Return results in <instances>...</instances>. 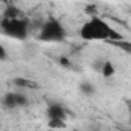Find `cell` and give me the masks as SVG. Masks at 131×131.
I'll return each mask as SVG.
<instances>
[{"instance_id":"obj_1","label":"cell","mask_w":131,"mask_h":131,"mask_svg":"<svg viewBox=\"0 0 131 131\" xmlns=\"http://www.w3.org/2000/svg\"><path fill=\"white\" fill-rule=\"evenodd\" d=\"M79 36L85 42H114L123 39V36L114 29L105 19L99 16H91L79 29Z\"/></svg>"},{"instance_id":"obj_2","label":"cell","mask_w":131,"mask_h":131,"mask_svg":"<svg viewBox=\"0 0 131 131\" xmlns=\"http://www.w3.org/2000/svg\"><path fill=\"white\" fill-rule=\"evenodd\" d=\"M37 39L45 43H60L67 39V28L56 17H49L40 26Z\"/></svg>"},{"instance_id":"obj_3","label":"cell","mask_w":131,"mask_h":131,"mask_svg":"<svg viewBox=\"0 0 131 131\" xmlns=\"http://www.w3.org/2000/svg\"><path fill=\"white\" fill-rule=\"evenodd\" d=\"M0 28L3 36L14 40H25L29 34V22L22 17H3Z\"/></svg>"},{"instance_id":"obj_4","label":"cell","mask_w":131,"mask_h":131,"mask_svg":"<svg viewBox=\"0 0 131 131\" xmlns=\"http://www.w3.org/2000/svg\"><path fill=\"white\" fill-rule=\"evenodd\" d=\"M68 111L65 108V105L59 102H49L46 108V117L48 119H60V120H67Z\"/></svg>"},{"instance_id":"obj_5","label":"cell","mask_w":131,"mask_h":131,"mask_svg":"<svg viewBox=\"0 0 131 131\" xmlns=\"http://www.w3.org/2000/svg\"><path fill=\"white\" fill-rule=\"evenodd\" d=\"M2 105L5 110H14V108H19V103H17V93H6L2 99Z\"/></svg>"},{"instance_id":"obj_6","label":"cell","mask_w":131,"mask_h":131,"mask_svg":"<svg viewBox=\"0 0 131 131\" xmlns=\"http://www.w3.org/2000/svg\"><path fill=\"white\" fill-rule=\"evenodd\" d=\"M100 74L102 77L105 79H111L114 74H116V65L111 62V60H105L102 63V67H100Z\"/></svg>"},{"instance_id":"obj_7","label":"cell","mask_w":131,"mask_h":131,"mask_svg":"<svg viewBox=\"0 0 131 131\" xmlns=\"http://www.w3.org/2000/svg\"><path fill=\"white\" fill-rule=\"evenodd\" d=\"M13 83H14L16 86H19V88H31V90L39 88V85H37L34 80L26 79V77H14V79H13Z\"/></svg>"},{"instance_id":"obj_8","label":"cell","mask_w":131,"mask_h":131,"mask_svg":"<svg viewBox=\"0 0 131 131\" xmlns=\"http://www.w3.org/2000/svg\"><path fill=\"white\" fill-rule=\"evenodd\" d=\"M79 90H80V93H82V94H85V96H93V94L96 93V86H94L91 82H88V80L80 82Z\"/></svg>"},{"instance_id":"obj_9","label":"cell","mask_w":131,"mask_h":131,"mask_svg":"<svg viewBox=\"0 0 131 131\" xmlns=\"http://www.w3.org/2000/svg\"><path fill=\"white\" fill-rule=\"evenodd\" d=\"M111 45H114L116 48L123 49L126 54H131V42H128L125 37H123V39H120V40H114V42H111Z\"/></svg>"},{"instance_id":"obj_10","label":"cell","mask_w":131,"mask_h":131,"mask_svg":"<svg viewBox=\"0 0 131 131\" xmlns=\"http://www.w3.org/2000/svg\"><path fill=\"white\" fill-rule=\"evenodd\" d=\"M48 126L49 128H65L67 123H65V120H60V119H48Z\"/></svg>"},{"instance_id":"obj_11","label":"cell","mask_w":131,"mask_h":131,"mask_svg":"<svg viewBox=\"0 0 131 131\" xmlns=\"http://www.w3.org/2000/svg\"><path fill=\"white\" fill-rule=\"evenodd\" d=\"M94 8H96L94 5H88V6L85 8V13H86V14H90V17H91V16H97V14H96V9H94Z\"/></svg>"},{"instance_id":"obj_12","label":"cell","mask_w":131,"mask_h":131,"mask_svg":"<svg viewBox=\"0 0 131 131\" xmlns=\"http://www.w3.org/2000/svg\"><path fill=\"white\" fill-rule=\"evenodd\" d=\"M0 59H2V60H6L8 59V52H6V49H5L3 45L0 46Z\"/></svg>"},{"instance_id":"obj_13","label":"cell","mask_w":131,"mask_h":131,"mask_svg":"<svg viewBox=\"0 0 131 131\" xmlns=\"http://www.w3.org/2000/svg\"><path fill=\"white\" fill-rule=\"evenodd\" d=\"M59 63H60V65H63V67H70V65H71V63H70V60H68L67 57L59 59Z\"/></svg>"},{"instance_id":"obj_14","label":"cell","mask_w":131,"mask_h":131,"mask_svg":"<svg viewBox=\"0 0 131 131\" xmlns=\"http://www.w3.org/2000/svg\"><path fill=\"white\" fill-rule=\"evenodd\" d=\"M129 126H131V114H129Z\"/></svg>"}]
</instances>
